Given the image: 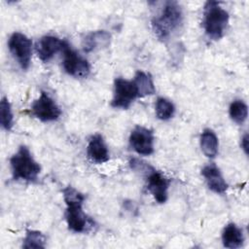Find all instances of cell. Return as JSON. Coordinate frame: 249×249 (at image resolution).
Here are the masks:
<instances>
[{
    "label": "cell",
    "mask_w": 249,
    "mask_h": 249,
    "mask_svg": "<svg viewBox=\"0 0 249 249\" xmlns=\"http://www.w3.org/2000/svg\"><path fill=\"white\" fill-rule=\"evenodd\" d=\"M61 193L66 204L64 216L69 231L82 233L91 230L94 226V221L83 210V204L86 199L85 195L71 186L63 188Z\"/></svg>",
    "instance_id": "6da1fadb"
},
{
    "label": "cell",
    "mask_w": 249,
    "mask_h": 249,
    "mask_svg": "<svg viewBox=\"0 0 249 249\" xmlns=\"http://www.w3.org/2000/svg\"><path fill=\"white\" fill-rule=\"evenodd\" d=\"M183 22L184 14L180 4L176 1H166L152 18V28L157 38L165 42L181 29Z\"/></svg>",
    "instance_id": "7a4b0ae2"
},
{
    "label": "cell",
    "mask_w": 249,
    "mask_h": 249,
    "mask_svg": "<svg viewBox=\"0 0 249 249\" xmlns=\"http://www.w3.org/2000/svg\"><path fill=\"white\" fill-rule=\"evenodd\" d=\"M230 16L228 11L221 7L220 2L207 1L203 7L202 27L205 35L213 40H220L228 28Z\"/></svg>",
    "instance_id": "3957f363"
},
{
    "label": "cell",
    "mask_w": 249,
    "mask_h": 249,
    "mask_svg": "<svg viewBox=\"0 0 249 249\" xmlns=\"http://www.w3.org/2000/svg\"><path fill=\"white\" fill-rule=\"evenodd\" d=\"M10 164L14 180H23L34 183L41 172V165L34 160L28 147L20 145L11 157Z\"/></svg>",
    "instance_id": "277c9868"
},
{
    "label": "cell",
    "mask_w": 249,
    "mask_h": 249,
    "mask_svg": "<svg viewBox=\"0 0 249 249\" xmlns=\"http://www.w3.org/2000/svg\"><path fill=\"white\" fill-rule=\"evenodd\" d=\"M63 53V69L64 71L74 78H87L90 72V65L89 61L83 57L77 51H75L70 44L64 40L62 48Z\"/></svg>",
    "instance_id": "5b68a950"
},
{
    "label": "cell",
    "mask_w": 249,
    "mask_h": 249,
    "mask_svg": "<svg viewBox=\"0 0 249 249\" xmlns=\"http://www.w3.org/2000/svg\"><path fill=\"white\" fill-rule=\"evenodd\" d=\"M8 48L13 57L22 70H27L32 57V41L21 32H14L8 41Z\"/></svg>",
    "instance_id": "8992f818"
},
{
    "label": "cell",
    "mask_w": 249,
    "mask_h": 249,
    "mask_svg": "<svg viewBox=\"0 0 249 249\" xmlns=\"http://www.w3.org/2000/svg\"><path fill=\"white\" fill-rule=\"evenodd\" d=\"M137 98H139V93L133 80H126L122 77L114 80V93L111 100L113 108L128 109Z\"/></svg>",
    "instance_id": "52a82bcc"
},
{
    "label": "cell",
    "mask_w": 249,
    "mask_h": 249,
    "mask_svg": "<svg viewBox=\"0 0 249 249\" xmlns=\"http://www.w3.org/2000/svg\"><path fill=\"white\" fill-rule=\"evenodd\" d=\"M30 112L33 117L44 123L56 121L61 115L60 108L46 91H41L40 96L32 102Z\"/></svg>",
    "instance_id": "ba28073f"
},
{
    "label": "cell",
    "mask_w": 249,
    "mask_h": 249,
    "mask_svg": "<svg viewBox=\"0 0 249 249\" xmlns=\"http://www.w3.org/2000/svg\"><path fill=\"white\" fill-rule=\"evenodd\" d=\"M154 132L142 125H136L130 132L129 145L140 156H150L154 153Z\"/></svg>",
    "instance_id": "9c48e42d"
},
{
    "label": "cell",
    "mask_w": 249,
    "mask_h": 249,
    "mask_svg": "<svg viewBox=\"0 0 249 249\" xmlns=\"http://www.w3.org/2000/svg\"><path fill=\"white\" fill-rule=\"evenodd\" d=\"M147 190L159 203H164L168 197V188L170 185L167 179L161 172L151 167L146 173Z\"/></svg>",
    "instance_id": "30bf717a"
},
{
    "label": "cell",
    "mask_w": 249,
    "mask_h": 249,
    "mask_svg": "<svg viewBox=\"0 0 249 249\" xmlns=\"http://www.w3.org/2000/svg\"><path fill=\"white\" fill-rule=\"evenodd\" d=\"M63 45L64 40H61L53 35H45L38 40L35 50L38 57L43 62H48L54 56L55 53L62 51Z\"/></svg>",
    "instance_id": "8fae6325"
},
{
    "label": "cell",
    "mask_w": 249,
    "mask_h": 249,
    "mask_svg": "<svg viewBox=\"0 0 249 249\" xmlns=\"http://www.w3.org/2000/svg\"><path fill=\"white\" fill-rule=\"evenodd\" d=\"M201 175L203 176L207 187L212 192L220 195H223L227 192L229 185L226 182L221 170L214 162L203 166L201 169Z\"/></svg>",
    "instance_id": "7c38bea8"
},
{
    "label": "cell",
    "mask_w": 249,
    "mask_h": 249,
    "mask_svg": "<svg viewBox=\"0 0 249 249\" xmlns=\"http://www.w3.org/2000/svg\"><path fill=\"white\" fill-rule=\"evenodd\" d=\"M87 156L94 163L101 164L109 160V151L103 136L100 133L92 134L88 142Z\"/></svg>",
    "instance_id": "4fadbf2b"
},
{
    "label": "cell",
    "mask_w": 249,
    "mask_h": 249,
    "mask_svg": "<svg viewBox=\"0 0 249 249\" xmlns=\"http://www.w3.org/2000/svg\"><path fill=\"white\" fill-rule=\"evenodd\" d=\"M222 242L229 249L240 248L244 243V234L240 228L234 223H229L222 231Z\"/></svg>",
    "instance_id": "5bb4252c"
},
{
    "label": "cell",
    "mask_w": 249,
    "mask_h": 249,
    "mask_svg": "<svg viewBox=\"0 0 249 249\" xmlns=\"http://www.w3.org/2000/svg\"><path fill=\"white\" fill-rule=\"evenodd\" d=\"M111 35L105 30H96L88 33L83 39V50L86 53L105 48L110 43Z\"/></svg>",
    "instance_id": "9a60e30c"
},
{
    "label": "cell",
    "mask_w": 249,
    "mask_h": 249,
    "mask_svg": "<svg viewBox=\"0 0 249 249\" xmlns=\"http://www.w3.org/2000/svg\"><path fill=\"white\" fill-rule=\"evenodd\" d=\"M200 148L202 153L210 159L217 156L219 141L215 132L210 128H205L200 135Z\"/></svg>",
    "instance_id": "2e32d148"
},
{
    "label": "cell",
    "mask_w": 249,
    "mask_h": 249,
    "mask_svg": "<svg viewBox=\"0 0 249 249\" xmlns=\"http://www.w3.org/2000/svg\"><path fill=\"white\" fill-rule=\"evenodd\" d=\"M133 82L137 87L139 97H144L156 93V88L153 79L149 73H146L142 70L136 71Z\"/></svg>",
    "instance_id": "e0dca14e"
},
{
    "label": "cell",
    "mask_w": 249,
    "mask_h": 249,
    "mask_svg": "<svg viewBox=\"0 0 249 249\" xmlns=\"http://www.w3.org/2000/svg\"><path fill=\"white\" fill-rule=\"evenodd\" d=\"M231 119L237 124H242L248 117V106L241 99L233 100L229 108Z\"/></svg>",
    "instance_id": "ac0fdd59"
},
{
    "label": "cell",
    "mask_w": 249,
    "mask_h": 249,
    "mask_svg": "<svg viewBox=\"0 0 249 249\" xmlns=\"http://www.w3.org/2000/svg\"><path fill=\"white\" fill-rule=\"evenodd\" d=\"M155 111L158 119L167 121L174 116L175 106L172 101L164 97H158L155 104Z\"/></svg>",
    "instance_id": "d6986e66"
},
{
    "label": "cell",
    "mask_w": 249,
    "mask_h": 249,
    "mask_svg": "<svg viewBox=\"0 0 249 249\" xmlns=\"http://www.w3.org/2000/svg\"><path fill=\"white\" fill-rule=\"evenodd\" d=\"M0 124L2 128L7 131H10L14 125V115L11 103L5 96H3L0 101Z\"/></svg>",
    "instance_id": "ffe728a7"
},
{
    "label": "cell",
    "mask_w": 249,
    "mask_h": 249,
    "mask_svg": "<svg viewBox=\"0 0 249 249\" xmlns=\"http://www.w3.org/2000/svg\"><path fill=\"white\" fill-rule=\"evenodd\" d=\"M22 247L29 248H45L46 247V237L39 231L34 230H27L25 236L22 240Z\"/></svg>",
    "instance_id": "44dd1931"
},
{
    "label": "cell",
    "mask_w": 249,
    "mask_h": 249,
    "mask_svg": "<svg viewBox=\"0 0 249 249\" xmlns=\"http://www.w3.org/2000/svg\"><path fill=\"white\" fill-rule=\"evenodd\" d=\"M241 148L243 149L244 153L247 155L248 154V134L245 133L242 138H241V142H240Z\"/></svg>",
    "instance_id": "7402d4cb"
}]
</instances>
